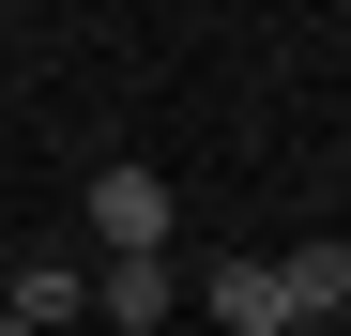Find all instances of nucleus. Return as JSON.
<instances>
[{
    "label": "nucleus",
    "instance_id": "1",
    "mask_svg": "<svg viewBox=\"0 0 351 336\" xmlns=\"http://www.w3.org/2000/svg\"><path fill=\"white\" fill-rule=\"evenodd\" d=\"M168 306H184V291H168V245H107V260H92V321H123V336H153Z\"/></svg>",
    "mask_w": 351,
    "mask_h": 336
},
{
    "label": "nucleus",
    "instance_id": "2",
    "mask_svg": "<svg viewBox=\"0 0 351 336\" xmlns=\"http://www.w3.org/2000/svg\"><path fill=\"white\" fill-rule=\"evenodd\" d=\"M0 321H16V336H62V321H92V275L77 260H0Z\"/></svg>",
    "mask_w": 351,
    "mask_h": 336
},
{
    "label": "nucleus",
    "instance_id": "3",
    "mask_svg": "<svg viewBox=\"0 0 351 336\" xmlns=\"http://www.w3.org/2000/svg\"><path fill=\"white\" fill-rule=\"evenodd\" d=\"M92 245H168V168H92Z\"/></svg>",
    "mask_w": 351,
    "mask_h": 336
},
{
    "label": "nucleus",
    "instance_id": "4",
    "mask_svg": "<svg viewBox=\"0 0 351 336\" xmlns=\"http://www.w3.org/2000/svg\"><path fill=\"white\" fill-rule=\"evenodd\" d=\"M199 306H214L229 336H290V291H275V260H214V275H199Z\"/></svg>",
    "mask_w": 351,
    "mask_h": 336
},
{
    "label": "nucleus",
    "instance_id": "5",
    "mask_svg": "<svg viewBox=\"0 0 351 336\" xmlns=\"http://www.w3.org/2000/svg\"><path fill=\"white\" fill-rule=\"evenodd\" d=\"M275 291H290V321H351V245L321 230V245H290L275 260Z\"/></svg>",
    "mask_w": 351,
    "mask_h": 336
}]
</instances>
